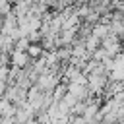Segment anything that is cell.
I'll return each instance as SVG.
<instances>
[{
	"label": "cell",
	"mask_w": 124,
	"mask_h": 124,
	"mask_svg": "<svg viewBox=\"0 0 124 124\" xmlns=\"http://www.w3.org/2000/svg\"><path fill=\"white\" fill-rule=\"evenodd\" d=\"M27 56L31 58V62L33 60H39V58H43V54H45V48L41 46V43H37V45H29L27 46Z\"/></svg>",
	"instance_id": "cell-2"
},
{
	"label": "cell",
	"mask_w": 124,
	"mask_h": 124,
	"mask_svg": "<svg viewBox=\"0 0 124 124\" xmlns=\"http://www.w3.org/2000/svg\"><path fill=\"white\" fill-rule=\"evenodd\" d=\"M29 45H31V43L27 41V37H21V39H17V41L14 43V48H16V50H23V52H25Z\"/></svg>",
	"instance_id": "cell-5"
},
{
	"label": "cell",
	"mask_w": 124,
	"mask_h": 124,
	"mask_svg": "<svg viewBox=\"0 0 124 124\" xmlns=\"http://www.w3.org/2000/svg\"><path fill=\"white\" fill-rule=\"evenodd\" d=\"M8 66H14V68H17V70H25V68L31 66V58L27 56V52L12 48V50L8 52Z\"/></svg>",
	"instance_id": "cell-1"
},
{
	"label": "cell",
	"mask_w": 124,
	"mask_h": 124,
	"mask_svg": "<svg viewBox=\"0 0 124 124\" xmlns=\"http://www.w3.org/2000/svg\"><path fill=\"white\" fill-rule=\"evenodd\" d=\"M8 14H12V4L8 0H0V17H4Z\"/></svg>",
	"instance_id": "cell-6"
},
{
	"label": "cell",
	"mask_w": 124,
	"mask_h": 124,
	"mask_svg": "<svg viewBox=\"0 0 124 124\" xmlns=\"http://www.w3.org/2000/svg\"><path fill=\"white\" fill-rule=\"evenodd\" d=\"M60 103L64 105V107H68V108H72L76 103H78V99L74 97V95H70V93H64V97L60 99Z\"/></svg>",
	"instance_id": "cell-4"
},
{
	"label": "cell",
	"mask_w": 124,
	"mask_h": 124,
	"mask_svg": "<svg viewBox=\"0 0 124 124\" xmlns=\"http://www.w3.org/2000/svg\"><path fill=\"white\" fill-rule=\"evenodd\" d=\"M64 93H66V85L64 83H58L52 91H50V97H52V103H58L62 97H64Z\"/></svg>",
	"instance_id": "cell-3"
}]
</instances>
